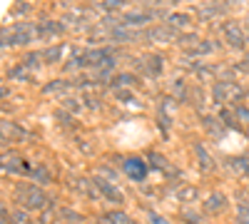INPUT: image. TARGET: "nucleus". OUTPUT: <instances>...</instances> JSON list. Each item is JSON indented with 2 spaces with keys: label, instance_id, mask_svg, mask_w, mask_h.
<instances>
[{
  "label": "nucleus",
  "instance_id": "obj_1",
  "mask_svg": "<svg viewBox=\"0 0 249 224\" xmlns=\"http://www.w3.org/2000/svg\"><path fill=\"white\" fill-rule=\"evenodd\" d=\"M124 172H127L132 179H142L144 174H147V167H144V162L142 159H127V165H124Z\"/></svg>",
  "mask_w": 249,
  "mask_h": 224
},
{
  "label": "nucleus",
  "instance_id": "obj_2",
  "mask_svg": "<svg viewBox=\"0 0 249 224\" xmlns=\"http://www.w3.org/2000/svg\"><path fill=\"white\" fill-rule=\"evenodd\" d=\"M20 194H25L23 202L30 205V207H40V205H43V194H40L37 190H20Z\"/></svg>",
  "mask_w": 249,
  "mask_h": 224
},
{
  "label": "nucleus",
  "instance_id": "obj_3",
  "mask_svg": "<svg viewBox=\"0 0 249 224\" xmlns=\"http://www.w3.org/2000/svg\"><path fill=\"white\" fill-rule=\"evenodd\" d=\"M224 30H227V35H230V40H232V43H234L237 48H242V45H244V35H242V30H239L234 23H230Z\"/></svg>",
  "mask_w": 249,
  "mask_h": 224
},
{
  "label": "nucleus",
  "instance_id": "obj_4",
  "mask_svg": "<svg viewBox=\"0 0 249 224\" xmlns=\"http://www.w3.org/2000/svg\"><path fill=\"white\" fill-rule=\"evenodd\" d=\"M102 224H132V222L124 214H107L105 219H102Z\"/></svg>",
  "mask_w": 249,
  "mask_h": 224
},
{
  "label": "nucleus",
  "instance_id": "obj_5",
  "mask_svg": "<svg viewBox=\"0 0 249 224\" xmlns=\"http://www.w3.org/2000/svg\"><path fill=\"white\" fill-rule=\"evenodd\" d=\"M239 117H242L244 122H249V112H247V110H239Z\"/></svg>",
  "mask_w": 249,
  "mask_h": 224
},
{
  "label": "nucleus",
  "instance_id": "obj_6",
  "mask_svg": "<svg viewBox=\"0 0 249 224\" xmlns=\"http://www.w3.org/2000/svg\"><path fill=\"white\" fill-rule=\"evenodd\" d=\"M247 70H249V60H247Z\"/></svg>",
  "mask_w": 249,
  "mask_h": 224
},
{
  "label": "nucleus",
  "instance_id": "obj_7",
  "mask_svg": "<svg viewBox=\"0 0 249 224\" xmlns=\"http://www.w3.org/2000/svg\"><path fill=\"white\" fill-rule=\"evenodd\" d=\"M234 3H237V0H234Z\"/></svg>",
  "mask_w": 249,
  "mask_h": 224
}]
</instances>
